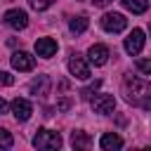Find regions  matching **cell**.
<instances>
[{
	"label": "cell",
	"instance_id": "obj_5",
	"mask_svg": "<svg viewBox=\"0 0 151 151\" xmlns=\"http://www.w3.org/2000/svg\"><path fill=\"white\" fill-rule=\"evenodd\" d=\"M92 109H94V113L111 116L113 109H116V97L113 94H94L92 97Z\"/></svg>",
	"mask_w": 151,
	"mask_h": 151
},
{
	"label": "cell",
	"instance_id": "obj_10",
	"mask_svg": "<svg viewBox=\"0 0 151 151\" xmlns=\"http://www.w3.org/2000/svg\"><path fill=\"white\" fill-rule=\"evenodd\" d=\"M87 57H90V64H94V66H104V64L109 61L111 52H109V47H106V45L97 42V45H92V47L87 50Z\"/></svg>",
	"mask_w": 151,
	"mask_h": 151
},
{
	"label": "cell",
	"instance_id": "obj_23",
	"mask_svg": "<svg viewBox=\"0 0 151 151\" xmlns=\"http://www.w3.org/2000/svg\"><path fill=\"white\" fill-rule=\"evenodd\" d=\"M139 106H142L144 111H151V92H149V94L142 99V104H139Z\"/></svg>",
	"mask_w": 151,
	"mask_h": 151
},
{
	"label": "cell",
	"instance_id": "obj_21",
	"mask_svg": "<svg viewBox=\"0 0 151 151\" xmlns=\"http://www.w3.org/2000/svg\"><path fill=\"white\" fill-rule=\"evenodd\" d=\"M12 83H14V76L7 71H0V87H9Z\"/></svg>",
	"mask_w": 151,
	"mask_h": 151
},
{
	"label": "cell",
	"instance_id": "obj_4",
	"mask_svg": "<svg viewBox=\"0 0 151 151\" xmlns=\"http://www.w3.org/2000/svg\"><path fill=\"white\" fill-rule=\"evenodd\" d=\"M68 71H71V76L78 78V80H87V78H90V66H87V61L83 59V54H78V52L71 54V59H68Z\"/></svg>",
	"mask_w": 151,
	"mask_h": 151
},
{
	"label": "cell",
	"instance_id": "obj_22",
	"mask_svg": "<svg viewBox=\"0 0 151 151\" xmlns=\"http://www.w3.org/2000/svg\"><path fill=\"white\" fill-rule=\"evenodd\" d=\"M68 109H71V99L68 97H64V99L57 101V111H68Z\"/></svg>",
	"mask_w": 151,
	"mask_h": 151
},
{
	"label": "cell",
	"instance_id": "obj_24",
	"mask_svg": "<svg viewBox=\"0 0 151 151\" xmlns=\"http://www.w3.org/2000/svg\"><path fill=\"white\" fill-rule=\"evenodd\" d=\"M7 109H9V106H7V101L0 97V116H2V113H7Z\"/></svg>",
	"mask_w": 151,
	"mask_h": 151
},
{
	"label": "cell",
	"instance_id": "obj_19",
	"mask_svg": "<svg viewBox=\"0 0 151 151\" xmlns=\"http://www.w3.org/2000/svg\"><path fill=\"white\" fill-rule=\"evenodd\" d=\"M137 71L144 76H151V59H137Z\"/></svg>",
	"mask_w": 151,
	"mask_h": 151
},
{
	"label": "cell",
	"instance_id": "obj_25",
	"mask_svg": "<svg viewBox=\"0 0 151 151\" xmlns=\"http://www.w3.org/2000/svg\"><path fill=\"white\" fill-rule=\"evenodd\" d=\"M109 2H111V0H94V5H97V7H106Z\"/></svg>",
	"mask_w": 151,
	"mask_h": 151
},
{
	"label": "cell",
	"instance_id": "obj_9",
	"mask_svg": "<svg viewBox=\"0 0 151 151\" xmlns=\"http://www.w3.org/2000/svg\"><path fill=\"white\" fill-rule=\"evenodd\" d=\"M9 61H12V66H14L17 71H33V66H35V57L28 54V52H24V50L14 52Z\"/></svg>",
	"mask_w": 151,
	"mask_h": 151
},
{
	"label": "cell",
	"instance_id": "obj_1",
	"mask_svg": "<svg viewBox=\"0 0 151 151\" xmlns=\"http://www.w3.org/2000/svg\"><path fill=\"white\" fill-rule=\"evenodd\" d=\"M151 92V83L137 76H125L123 80V94L130 104H142V99Z\"/></svg>",
	"mask_w": 151,
	"mask_h": 151
},
{
	"label": "cell",
	"instance_id": "obj_16",
	"mask_svg": "<svg viewBox=\"0 0 151 151\" xmlns=\"http://www.w3.org/2000/svg\"><path fill=\"white\" fill-rule=\"evenodd\" d=\"M123 5H125V9H130L132 14H144L146 12V7H149V2L146 0H120Z\"/></svg>",
	"mask_w": 151,
	"mask_h": 151
},
{
	"label": "cell",
	"instance_id": "obj_11",
	"mask_svg": "<svg viewBox=\"0 0 151 151\" xmlns=\"http://www.w3.org/2000/svg\"><path fill=\"white\" fill-rule=\"evenodd\" d=\"M35 54L42 57V59H50L57 54V40L52 38H38L35 40Z\"/></svg>",
	"mask_w": 151,
	"mask_h": 151
},
{
	"label": "cell",
	"instance_id": "obj_14",
	"mask_svg": "<svg viewBox=\"0 0 151 151\" xmlns=\"http://www.w3.org/2000/svg\"><path fill=\"white\" fill-rule=\"evenodd\" d=\"M71 146L73 149H90L92 146V137L87 132H83V130H76L71 134Z\"/></svg>",
	"mask_w": 151,
	"mask_h": 151
},
{
	"label": "cell",
	"instance_id": "obj_6",
	"mask_svg": "<svg viewBox=\"0 0 151 151\" xmlns=\"http://www.w3.org/2000/svg\"><path fill=\"white\" fill-rule=\"evenodd\" d=\"M144 31L142 28H132V33L125 38V52L127 54H132V57H137L142 50H144Z\"/></svg>",
	"mask_w": 151,
	"mask_h": 151
},
{
	"label": "cell",
	"instance_id": "obj_13",
	"mask_svg": "<svg viewBox=\"0 0 151 151\" xmlns=\"http://www.w3.org/2000/svg\"><path fill=\"white\" fill-rule=\"evenodd\" d=\"M99 146H101L104 151H118V149L123 146V139H120L116 132H106V134H101Z\"/></svg>",
	"mask_w": 151,
	"mask_h": 151
},
{
	"label": "cell",
	"instance_id": "obj_2",
	"mask_svg": "<svg viewBox=\"0 0 151 151\" xmlns=\"http://www.w3.org/2000/svg\"><path fill=\"white\" fill-rule=\"evenodd\" d=\"M33 146L40 149V151H54V149L61 146V137H59V132H54V130L40 127V130L35 132V137H33Z\"/></svg>",
	"mask_w": 151,
	"mask_h": 151
},
{
	"label": "cell",
	"instance_id": "obj_17",
	"mask_svg": "<svg viewBox=\"0 0 151 151\" xmlns=\"http://www.w3.org/2000/svg\"><path fill=\"white\" fill-rule=\"evenodd\" d=\"M12 144H14L12 134H9L5 127H0V151H7V149H12Z\"/></svg>",
	"mask_w": 151,
	"mask_h": 151
},
{
	"label": "cell",
	"instance_id": "obj_15",
	"mask_svg": "<svg viewBox=\"0 0 151 151\" xmlns=\"http://www.w3.org/2000/svg\"><path fill=\"white\" fill-rule=\"evenodd\" d=\"M87 26H90V21H87V17H73L71 21H68V31L71 33H76V35H80V33H85L87 31Z\"/></svg>",
	"mask_w": 151,
	"mask_h": 151
},
{
	"label": "cell",
	"instance_id": "obj_26",
	"mask_svg": "<svg viewBox=\"0 0 151 151\" xmlns=\"http://www.w3.org/2000/svg\"><path fill=\"white\" fill-rule=\"evenodd\" d=\"M149 33H151V24H149Z\"/></svg>",
	"mask_w": 151,
	"mask_h": 151
},
{
	"label": "cell",
	"instance_id": "obj_18",
	"mask_svg": "<svg viewBox=\"0 0 151 151\" xmlns=\"http://www.w3.org/2000/svg\"><path fill=\"white\" fill-rule=\"evenodd\" d=\"M99 85H101V80H94L92 85H87V87H85V90L80 92V97H83V99H92V94H94V92L99 90Z\"/></svg>",
	"mask_w": 151,
	"mask_h": 151
},
{
	"label": "cell",
	"instance_id": "obj_7",
	"mask_svg": "<svg viewBox=\"0 0 151 151\" xmlns=\"http://www.w3.org/2000/svg\"><path fill=\"white\" fill-rule=\"evenodd\" d=\"M5 24L14 31H24L28 26V14L24 9H7L5 12Z\"/></svg>",
	"mask_w": 151,
	"mask_h": 151
},
{
	"label": "cell",
	"instance_id": "obj_8",
	"mask_svg": "<svg viewBox=\"0 0 151 151\" xmlns=\"http://www.w3.org/2000/svg\"><path fill=\"white\" fill-rule=\"evenodd\" d=\"M12 113H14V118L19 120V123H26L28 118H31V113H33V106H31V101L28 99H24V97H17L14 101H12Z\"/></svg>",
	"mask_w": 151,
	"mask_h": 151
},
{
	"label": "cell",
	"instance_id": "obj_3",
	"mask_svg": "<svg viewBox=\"0 0 151 151\" xmlns=\"http://www.w3.org/2000/svg\"><path fill=\"white\" fill-rule=\"evenodd\" d=\"M101 28L106 33H120V31L127 28V19L123 14H118V12H106L101 17Z\"/></svg>",
	"mask_w": 151,
	"mask_h": 151
},
{
	"label": "cell",
	"instance_id": "obj_20",
	"mask_svg": "<svg viewBox=\"0 0 151 151\" xmlns=\"http://www.w3.org/2000/svg\"><path fill=\"white\" fill-rule=\"evenodd\" d=\"M54 0H28V5L33 7V9H38V12H42V9H47L50 5H52Z\"/></svg>",
	"mask_w": 151,
	"mask_h": 151
},
{
	"label": "cell",
	"instance_id": "obj_12",
	"mask_svg": "<svg viewBox=\"0 0 151 151\" xmlns=\"http://www.w3.org/2000/svg\"><path fill=\"white\" fill-rule=\"evenodd\" d=\"M28 90H31V94H35V97L50 94V78H47V76H38V78L28 85Z\"/></svg>",
	"mask_w": 151,
	"mask_h": 151
}]
</instances>
